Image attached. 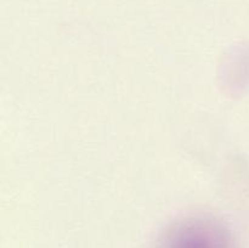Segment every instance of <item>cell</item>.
<instances>
[{"mask_svg": "<svg viewBox=\"0 0 249 248\" xmlns=\"http://www.w3.org/2000/svg\"><path fill=\"white\" fill-rule=\"evenodd\" d=\"M164 248H230L226 236L211 225L195 224L180 229Z\"/></svg>", "mask_w": 249, "mask_h": 248, "instance_id": "cell-1", "label": "cell"}]
</instances>
